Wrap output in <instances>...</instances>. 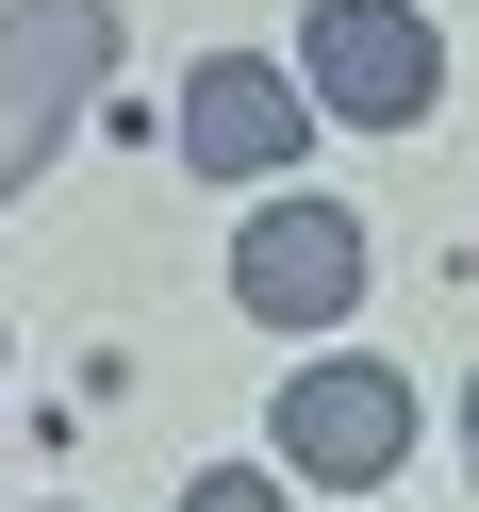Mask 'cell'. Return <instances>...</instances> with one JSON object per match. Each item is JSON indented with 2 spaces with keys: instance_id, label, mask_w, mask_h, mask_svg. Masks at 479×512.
<instances>
[{
  "instance_id": "cell-1",
  "label": "cell",
  "mask_w": 479,
  "mask_h": 512,
  "mask_svg": "<svg viewBox=\"0 0 479 512\" xmlns=\"http://www.w3.org/2000/svg\"><path fill=\"white\" fill-rule=\"evenodd\" d=\"M100 83H116V0H0V199L83 133Z\"/></svg>"
},
{
  "instance_id": "cell-2",
  "label": "cell",
  "mask_w": 479,
  "mask_h": 512,
  "mask_svg": "<svg viewBox=\"0 0 479 512\" xmlns=\"http://www.w3.org/2000/svg\"><path fill=\"white\" fill-rule=\"evenodd\" d=\"M298 83H314V116H347V133H413V116L446 100V50H430L413 0H314L298 17Z\"/></svg>"
},
{
  "instance_id": "cell-3",
  "label": "cell",
  "mask_w": 479,
  "mask_h": 512,
  "mask_svg": "<svg viewBox=\"0 0 479 512\" xmlns=\"http://www.w3.org/2000/svg\"><path fill=\"white\" fill-rule=\"evenodd\" d=\"M232 298L265 314V331H331V314L364 298V215L347 199H265L232 232Z\"/></svg>"
},
{
  "instance_id": "cell-4",
  "label": "cell",
  "mask_w": 479,
  "mask_h": 512,
  "mask_svg": "<svg viewBox=\"0 0 479 512\" xmlns=\"http://www.w3.org/2000/svg\"><path fill=\"white\" fill-rule=\"evenodd\" d=\"M281 463L331 479V496L397 479L413 463V380L397 364H298V380H281Z\"/></svg>"
},
{
  "instance_id": "cell-5",
  "label": "cell",
  "mask_w": 479,
  "mask_h": 512,
  "mask_svg": "<svg viewBox=\"0 0 479 512\" xmlns=\"http://www.w3.org/2000/svg\"><path fill=\"white\" fill-rule=\"evenodd\" d=\"M298 133H314V83L265 67V50H215V67L182 83V166L199 182H281Z\"/></svg>"
},
{
  "instance_id": "cell-6",
  "label": "cell",
  "mask_w": 479,
  "mask_h": 512,
  "mask_svg": "<svg viewBox=\"0 0 479 512\" xmlns=\"http://www.w3.org/2000/svg\"><path fill=\"white\" fill-rule=\"evenodd\" d=\"M182 512H281V479L265 463H215V479H182Z\"/></svg>"
},
{
  "instance_id": "cell-7",
  "label": "cell",
  "mask_w": 479,
  "mask_h": 512,
  "mask_svg": "<svg viewBox=\"0 0 479 512\" xmlns=\"http://www.w3.org/2000/svg\"><path fill=\"white\" fill-rule=\"evenodd\" d=\"M463 463H479V380H463Z\"/></svg>"
}]
</instances>
